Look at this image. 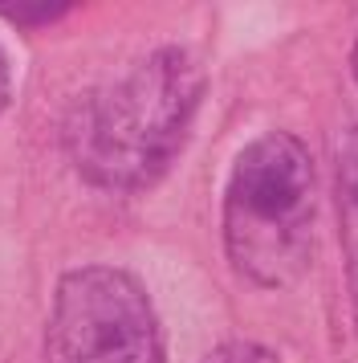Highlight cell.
<instances>
[{"instance_id":"4","label":"cell","mask_w":358,"mask_h":363,"mask_svg":"<svg viewBox=\"0 0 358 363\" xmlns=\"http://www.w3.org/2000/svg\"><path fill=\"white\" fill-rule=\"evenodd\" d=\"M338 220H342V257H346V290L358 318V127L338 143Z\"/></svg>"},{"instance_id":"2","label":"cell","mask_w":358,"mask_h":363,"mask_svg":"<svg viewBox=\"0 0 358 363\" xmlns=\"http://www.w3.org/2000/svg\"><path fill=\"white\" fill-rule=\"evenodd\" d=\"M318 220V172L306 143L269 131L236 155L224 188L228 262L257 286H289L306 274Z\"/></svg>"},{"instance_id":"3","label":"cell","mask_w":358,"mask_h":363,"mask_svg":"<svg viewBox=\"0 0 358 363\" xmlns=\"http://www.w3.org/2000/svg\"><path fill=\"white\" fill-rule=\"evenodd\" d=\"M45 347L49 363H167L143 286L110 265L62 278Z\"/></svg>"},{"instance_id":"1","label":"cell","mask_w":358,"mask_h":363,"mask_svg":"<svg viewBox=\"0 0 358 363\" xmlns=\"http://www.w3.org/2000/svg\"><path fill=\"white\" fill-rule=\"evenodd\" d=\"M204 90V62L183 45H163L81 94L65 118V151L81 180L106 192L155 184L183 147Z\"/></svg>"},{"instance_id":"7","label":"cell","mask_w":358,"mask_h":363,"mask_svg":"<svg viewBox=\"0 0 358 363\" xmlns=\"http://www.w3.org/2000/svg\"><path fill=\"white\" fill-rule=\"evenodd\" d=\"M4 102H8V62L0 53V111H4Z\"/></svg>"},{"instance_id":"8","label":"cell","mask_w":358,"mask_h":363,"mask_svg":"<svg viewBox=\"0 0 358 363\" xmlns=\"http://www.w3.org/2000/svg\"><path fill=\"white\" fill-rule=\"evenodd\" d=\"M354 78H358V41H354Z\"/></svg>"},{"instance_id":"6","label":"cell","mask_w":358,"mask_h":363,"mask_svg":"<svg viewBox=\"0 0 358 363\" xmlns=\"http://www.w3.org/2000/svg\"><path fill=\"white\" fill-rule=\"evenodd\" d=\"M69 4H8V0H0V13L4 17H13V21H53V17H62Z\"/></svg>"},{"instance_id":"5","label":"cell","mask_w":358,"mask_h":363,"mask_svg":"<svg viewBox=\"0 0 358 363\" xmlns=\"http://www.w3.org/2000/svg\"><path fill=\"white\" fill-rule=\"evenodd\" d=\"M204 363H281L269 351V347H260V343H248V339H232V343L224 347H216Z\"/></svg>"}]
</instances>
